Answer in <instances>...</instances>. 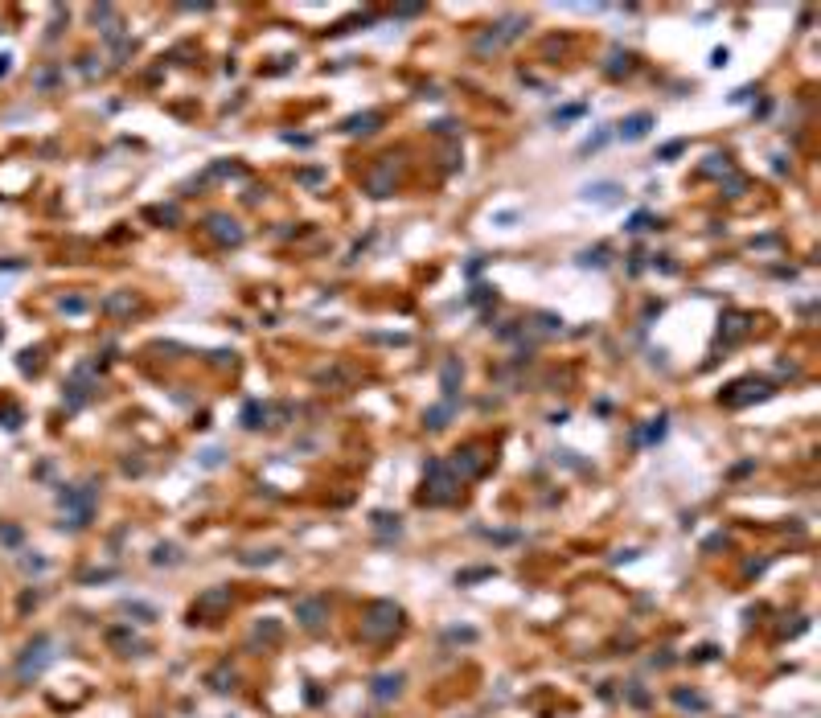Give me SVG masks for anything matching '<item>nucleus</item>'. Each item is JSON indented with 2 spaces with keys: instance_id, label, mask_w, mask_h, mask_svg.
Segmentation results:
<instances>
[{
  "instance_id": "nucleus-3",
  "label": "nucleus",
  "mask_w": 821,
  "mask_h": 718,
  "mask_svg": "<svg viewBox=\"0 0 821 718\" xmlns=\"http://www.w3.org/2000/svg\"><path fill=\"white\" fill-rule=\"evenodd\" d=\"M49 657H54V653H49V640L37 637L29 649H25V657H21V677H37V673L49 665Z\"/></svg>"
},
{
  "instance_id": "nucleus-10",
  "label": "nucleus",
  "mask_w": 821,
  "mask_h": 718,
  "mask_svg": "<svg viewBox=\"0 0 821 718\" xmlns=\"http://www.w3.org/2000/svg\"><path fill=\"white\" fill-rule=\"evenodd\" d=\"M443 394H448V398H452V394H456V378H460V361L456 358H452V361H443Z\"/></svg>"
},
{
  "instance_id": "nucleus-5",
  "label": "nucleus",
  "mask_w": 821,
  "mask_h": 718,
  "mask_svg": "<svg viewBox=\"0 0 821 718\" xmlns=\"http://www.w3.org/2000/svg\"><path fill=\"white\" fill-rule=\"evenodd\" d=\"M296 620L304 624V628H321V624L328 620L325 600H300V604H296Z\"/></svg>"
},
{
  "instance_id": "nucleus-8",
  "label": "nucleus",
  "mask_w": 821,
  "mask_h": 718,
  "mask_svg": "<svg viewBox=\"0 0 821 718\" xmlns=\"http://www.w3.org/2000/svg\"><path fill=\"white\" fill-rule=\"evenodd\" d=\"M378 123H382V115H378V111H366V115H353V119L345 123V131H349V136H370Z\"/></svg>"
},
{
  "instance_id": "nucleus-17",
  "label": "nucleus",
  "mask_w": 821,
  "mask_h": 718,
  "mask_svg": "<svg viewBox=\"0 0 821 718\" xmlns=\"http://www.w3.org/2000/svg\"><path fill=\"white\" fill-rule=\"evenodd\" d=\"M620 70H628V54H612V66H608V74H620Z\"/></svg>"
},
{
  "instance_id": "nucleus-6",
  "label": "nucleus",
  "mask_w": 821,
  "mask_h": 718,
  "mask_svg": "<svg viewBox=\"0 0 821 718\" xmlns=\"http://www.w3.org/2000/svg\"><path fill=\"white\" fill-rule=\"evenodd\" d=\"M452 468H456L460 476H476V472H485V456H480V448H464V452H456Z\"/></svg>"
},
{
  "instance_id": "nucleus-15",
  "label": "nucleus",
  "mask_w": 821,
  "mask_h": 718,
  "mask_svg": "<svg viewBox=\"0 0 821 718\" xmlns=\"http://www.w3.org/2000/svg\"><path fill=\"white\" fill-rule=\"evenodd\" d=\"M222 604H230V591H210V595L201 600V607H222Z\"/></svg>"
},
{
  "instance_id": "nucleus-11",
  "label": "nucleus",
  "mask_w": 821,
  "mask_h": 718,
  "mask_svg": "<svg viewBox=\"0 0 821 718\" xmlns=\"http://www.w3.org/2000/svg\"><path fill=\"white\" fill-rule=\"evenodd\" d=\"M448 415H452V403H443V407L427 410V427H431V431H440V427L448 423Z\"/></svg>"
},
{
  "instance_id": "nucleus-2",
  "label": "nucleus",
  "mask_w": 821,
  "mask_h": 718,
  "mask_svg": "<svg viewBox=\"0 0 821 718\" xmlns=\"http://www.w3.org/2000/svg\"><path fill=\"white\" fill-rule=\"evenodd\" d=\"M427 480H431V485H427L431 492H423V501H431V505H443V501H452V497H456V492H452V489H456V480L448 476V464L431 460V464H427Z\"/></svg>"
},
{
  "instance_id": "nucleus-12",
  "label": "nucleus",
  "mask_w": 821,
  "mask_h": 718,
  "mask_svg": "<svg viewBox=\"0 0 821 718\" xmlns=\"http://www.w3.org/2000/svg\"><path fill=\"white\" fill-rule=\"evenodd\" d=\"M243 419H246V427H263V423H267V407H259V403H251V407L243 410Z\"/></svg>"
},
{
  "instance_id": "nucleus-14",
  "label": "nucleus",
  "mask_w": 821,
  "mask_h": 718,
  "mask_svg": "<svg viewBox=\"0 0 821 718\" xmlns=\"http://www.w3.org/2000/svg\"><path fill=\"white\" fill-rule=\"evenodd\" d=\"M230 682H234V673H226V669H213L210 673V686L213 689H230Z\"/></svg>"
},
{
  "instance_id": "nucleus-4",
  "label": "nucleus",
  "mask_w": 821,
  "mask_h": 718,
  "mask_svg": "<svg viewBox=\"0 0 821 718\" xmlns=\"http://www.w3.org/2000/svg\"><path fill=\"white\" fill-rule=\"evenodd\" d=\"M206 222H210V234L218 238V243H230V246L243 243V226H238L234 218H226V213H210Z\"/></svg>"
},
{
  "instance_id": "nucleus-13",
  "label": "nucleus",
  "mask_w": 821,
  "mask_h": 718,
  "mask_svg": "<svg viewBox=\"0 0 821 718\" xmlns=\"http://www.w3.org/2000/svg\"><path fill=\"white\" fill-rule=\"evenodd\" d=\"M583 193L595 197V201H612V193H620V189H616V185H595V189H591V185H588Z\"/></svg>"
},
{
  "instance_id": "nucleus-16",
  "label": "nucleus",
  "mask_w": 821,
  "mask_h": 718,
  "mask_svg": "<svg viewBox=\"0 0 821 718\" xmlns=\"http://www.w3.org/2000/svg\"><path fill=\"white\" fill-rule=\"evenodd\" d=\"M128 304H131V295L124 292V295H111V300H107L103 308H107V312H124V308H128Z\"/></svg>"
},
{
  "instance_id": "nucleus-1",
  "label": "nucleus",
  "mask_w": 821,
  "mask_h": 718,
  "mask_svg": "<svg viewBox=\"0 0 821 718\" xmlns=\"http://www.w3.org/2000/svg\"><path fill=\"white\" fill-rule=\"evenodd\" d=\"M398 628H403V612L394 604L378 600V604L366 607V620H361V637L366 640H386V637H394Z\"/></svg>"
},
{
  "instance_id": "nucleus-9",
  "label": "nucleus",
  "mask_w": 821,
  "mask_h": 718,
  "mask_svg": "<svg viewBox=\"0 0 821 718\" xmlns=\"http://www.w3.org/2000/svg\"><path fill=\"white\" fill-rule=\"evenodd\" d=\"M398 686H403V677H398V673H382V677L374 682V698H382V702H386V698H394V694H398Z\"/></svg>"
},
{
  "instance_id": "nucleus-7",
  "label": "nucleus",
  "mask_w": 821,
  "mask_h": 718,
  "mask_svg": "<svg viewBox=\"0 0 821 718\" xmlns=\"http://www.w3.org/2000/svg\"><path fill=\"white\" fill-rule=\"evenodd\" d=\"M649 128H653V115H649V111L628 115V119L620 123V140H640V136H645Z\"/></svg>"
},
{
  "instance_id": "nucleus-18",
  "label": "nucleus",
  "mask_w": 821,
  "mask_h": 718,
  "mask_svg": "<svg viewBox=\"0 0 821 718\" xmlns=\"http://www.w3.org/2000/svg\"><path fill=\"white\" fill-rule=\"evenodd\" d=\"M4 427H21V410L16 407H4Z\"/></svg>"
},
{
  "instance_id": "nucleus-19",
  "label": "nucleus",
  "mask_w": 821,
  "mask_h": 718,
  "mask_svg": "<svg viewBox=\"0 0 821 718\" xmlns=\"http://www.w3.org/2000/svg\"><path fill=\"white\" fill-rule=\"evenodd\" d=\"M645 226H649V213H637V218L628 222V230H645Z\"/></svg>"
}]
</instances>
